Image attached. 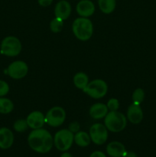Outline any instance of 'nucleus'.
Segmentation results:
<instances>
[{
	"label": "nucleus",
	"instance_id": "7ed1b4c3",
	"mask_svg": "<svg viewBox=\"0 0 156 157\" xmlns=\"http://www.w3.org/2000/svg\"><path fill=\"white\" fill-rule=\"evenodd\" d=\"M104 124L107 130L113 133L122 131L127 125V118L123 113L119 111L108 112L105 117Z\"/></svg>",
	"mask_w": 156,
	"mask_h": 157
},
{
	"label": "nucleus",
	"instance_id": "4be33fe9",
	"mask_svg": "<svg viewBox=\"0 0 156 157\" xmlns=\"http://www.w3.org/2000/svg\"><path fill=\"white\" fill-rule=\"evenodd\" d=\"M132 101L134 104H140L145 98V91L142 88H137L132 94Z\"/></svg>",
	"mask_w": 156,
	"mask_h": 157
},
{
	"label": "nucleus",
	"instance_id": "dca6fc26",
	"mask_svg": "<svg viewBox=\"0 0 156 157\" xmlns=\"http://www.w3.org/2000/svg\"><path fill=\"white\" fill-rule=\"evenodd\" d=\"M108 112V107L106 104L102 103H96L90 107L89 113L92 118L95 120H99L105 117Z\"/></svg>",
	"mask_w": 156,
	"mask_h": 157
},
{
	"label": "nucleus",
	"instance_id": "5701e85b",
	"mask_svg": "<svg viewBox=\"0 0 156 157\" xmlns=\"http://www.w3.org/2000/svg\"><path fill=\"white\" fill-rule=\"evenodd\" d=\"M13 128L16 132L22 133V132H24L28 128V123L26 121V120L19 119L14 123Z\"/></svg>",
	"mask_w": 156,
	"mask_h": 157
},
{
	"label": "nucleus",
	"instance_id": "412c9836",
	"mask_svg": "<svg viewBox=\"0 0 156 157\" xmlns=\"http://www.w3.org/2000/svg\"><path fill=\"white\" fill-rule=\"evenodd\" d=\"M63 27H64V20L57 17L52 19L50 23V29L54 33H58L61 32Z\"/></svg>",
	"mask_w": 156,
	"mask_h": 157
},
{
	"label": "nucleus",
	"instance_id": "c756f323",
	"mask_svg": "<svg viewBox=\"0 0 156 157\" xmlns=\"http://www.w3.org/2000/svg\"><path fill=\"white\" fill-rule=\"evenodd\" d=\"M60 157H73V156L71 155V153L65 151V152H63V153L61 155V156Z\"/></svg>",
	"mask_w": 156,
	"mask_h": 157
},
{
	"label": "nucleus",
	"instance_id": "cd10ccee",
	"mask_svg": "<svg viewBox=\"0 0 156 157\" xmlns=\"http://www.w3.org/2000/svg\"><path fill=\"white\" fill-rule=\"evenodd\" d=\"M89 157H106V154L101 151H94L90 154Z\"/></svg>",
	"mask_w": 156,
	"mask_h": 157
},
{
	"label": "nucleus",
	"instance_id": "9d476101",
	"mask_svg": "<svg viewBox=\"0 0 156 157\" xmlns=\"http://www.w3.org/2000/svg\"><path fill=\"white\" fill-rule=\"evenodd\" d=\"M127 119L133 124H138L142 122L143 119V112L140 104L132 103L127 110Z\"/></svg>",
	"mask_w": 156,
	"mask_h": 157
},
{
	"label": "nucleus",
	"instance_id": "aec40b11",
	"mask_svg": "<svg viewBox=\"0 0 156 157\" xmlns=\"http://www.w3.org/2000/svg\"><path fill=\"white\" fill-rule=\"evenodd\" d=\"M14 109V104L11 100L6 98H0V113L8 114Z\"/></svg>",
	"mask_w": 156,
	"mask_h": 157
},
{
	"label": "nucleus",
	"instance_id": "423d86ee",
	"mask_svg": "<svg viewBox=\"0 0 156 157\" xmlns=\"http://www.w3.org/2000/svg\"><path fill=\"white\" fill-rule=\"evenodd\" d=\"M108 85L102 79H95L88 83L87 87L83 90L84 93L94 99L102 98L106 94Z\"/></svg>",
	"mask_w": 156,
	"mask_h": 157
},
{
	"label": "nucleus",
	"instance_id": "20e7f679",
	"mask_svg": "<svg viewBox=\"0 0 156 157\" xmlns=\"http://www.w3.org/2000/svg\"><path fill=\"white\" fill-rule=\"evenodd\" d=\"M21 43L15 36H7L2 41L0 44V52L8 57L18 56L21 52Z\"/></svg>",
	"mask_w": 156,
	"mask_h": 157
},
{
	"label": "nucleus",
	"instance_id": "39448f33",
	"mask_svg": "<svg viewBox=\"0 0 156 157\" xmlns=\"http://www.w3.org/2000/svg\"><path fill=\"white\" fill-rule=\"evenodd\" d=\"M74 142V135L69 130L63 129L55 133L54 145L59 151L65 152L70 149Z\"/></svg>",
	"mask_w": 156,
	"mask_h": 157
},
{
	"label": "nucleus",
	"instance_id": "4468645a",
	"mask_svg": "<svg viewBox=\"0 0 156 157\" xmlns=\"http://www.w3.org/2000/svg\"><path fill=\"white\" fill-rule=\"evenodd\" d=\"M14 143V134L10 129L7 127L0 128V149L8 150Z\"/></svg>",
	"mask_w": 156,
	"mask_h": 157
},
{
	"label": "nucleus",
	"instance_id": "2eb2a0df",
	"mask_svg": "<svg viewBox=\"0 0 156 157\" xmlns=\"http://www.w3.org/2000/svg\"><path fill=\"white\" fill-rule=\"evenodd\" d=\"M125 152V146L119 141L110 142L106 147V153L110 157H123Z\"/></svg>",
	"mask_w": 156,
	"mask_h": 157
},
{
	"label": "nucleus",
	"instance_id": "f257e3e1",
	"mask_svg": "<svg viewBox=\"0 0 156 157\" xmlns=\"http://www.w3.org/2000/svg\"><path fill=\"white\" fill-rule=\"evenodd\" d=\"M28 143L30 148L36 153H47L53 147L54 138L47 130L39 128L29 133Z\"/></svg>",
	"mask_w": 156,
	"mask_h": 157
},
{
	"label": "nucleus",
	"instance_id": "ddd939ff",
	"mask_svg": "<svg viewBox=\"0 0 156 157\" xmlns=\"http://www.w3.org/2000/svg\"><path fill=\"white\" fill-rule=\"evenodd\" d=\"M71 14V6L66 0L58 2L54 8L55 17L62 20H66L70 17Z\"/></svg>",
	"mask_w": 156,
	"mask_h": 157
},
{
	"label": "nucleus",
	"instance_id": "393cba45",
	"mask_svg": "<svg viewBox=\"0 0 156 157\" xmlns=\"http://www.w3.org/2000/svg\"><path fill=\"white\" fill-rule=\"evenodd\" d=\"M9 91V86L7 82L0 80V98L5 97L8 94Z\"/></svg>",
	"mask_w": 156,
	"mask_h": 157
},
{
	"label": "nucleus",
	"instance_id": "b1692460",
	"mask_svg": "<svg viewBox=\"0 0 156 157\" xmlns=\"http://www.w3.org/2000/svg\"><path fill=\"white\" fill-rule=\"evenodd\" d=\"M106 106L110 111H116L119 107V102L116 98H111L108 101Z\"/></svg>",
	"mask_w": 156,
	"mask_h": 157
},
{
	"label": "nucleus",
	"instance_id": "c85d7f7f",
	"mask_svg": "<svg viewBox=\"0 0 156 157\" xmlns=\"http://www.w3.org/2000/svg\"><path fill=\"white\" fill-rule=\"evenodd\" d=\"M123 157H138L137 154L132 151H126Z\"/></svg>",
	"mask_w": 156,
	"mask_h": 157
},
{
	"label": "nucleus",
	"instance_id": "f03ea898",
	"mask_svg": "<svg viewBox=\"0 0 156 157\" xmlns=\"http://www.w3.org/2000/svg\"><path fill=\"white\" fill-rule=\"evenodd\" d=\"M72 31L77 39L83 41H87L93 35V23L88 18L80 17L73 21Z\"/></svg>",
	"mask_w": 156,
	"mask_h": 157
},
{
	"label": "nucleus",
	"instance_id": "0eeeda50",
	"mask_svg": "<svg viewBox=\"0 0 156 157\" xmlns=\"http://www.w3.org/2000/svg\"><path fill=\"white\" fill-rule=\"evenodd\" d=\"M66 119V112L61 107H54L45 115V123L53 127L62 125Z\"/></svg>",
	"mask_w": 156,
	"mask_h": 157
},
{
	"label": "nucleus",
	"instance_id": "a211bd4d",
	"mask_svg": "<svg viewBox=\"0 0 156 157\" xmlns=\"http://www.w3.org/2000/svg\"><path fill=\"white\" fill-rule=\"evenodd\" d=\"M89 83V78L84 72H78L73 77V84L78 89L84 90Z\"/></svg>",
	"mask_w": 156,
	"mask_h": 157
},
{
	"label": "nucleus",
	"instance_id": "1a4fd4ad",
	"mask_svg": "<svg viewBox=\"0 0 156 157\" xmlns=\"http://www.w3.org/2000/svg\"><path fill=\"white\" fill-rule=\"evenodd\" d=\"M28 72V67L23 61H15L9 64L7 68V73L9 77L15 80H19L24 78Z\"/></svg>",
	"mask_w": 156,
	"mask_h": 157
},
{
	"label": "nucleus",
	"instance_id": "6e6552de",
	"mask_svg": "<svg viewBox=\"0 0 156 157\" xmlns=\"http://www.w3.org/2000/svg\"><path fill=\"white\" fill-rule=\"evenodd\" d=\"M91 141L96 145H102L108 139V130L102 124H95L91 126L90 133Z\"/></svg>",
	"mask_w": 156,
	"mask_h": 157
},
{
	"label": "nucleus",
	"instance_id": "6ab92c4d",
	"mask_svg": "<svg viewBox=\"0 0 156 157\" xmlns=\"http://www.w3.org/2000/svg\"><path fill=\"white\" fill-rule=\"evenodd\" d=\"M99 9L105 14H110L115 10L116 6V0H99Z\"/></svg>",
	"mask_w": 156,
	"mask_h": 157
},
{
	"label": "nucleus",
	"instance_id": "f3484780",
	"mask_svg": "<svg viewBox=\"0 0 156 157\" xmlns=\"http://www.w3.org/2000/svg\"><path fill=\"white\" fill-rule=\"evenodd\" d=\"M74 142L79 147H87L90 144L91 139H90V134L87 132L79 131L75 133Z\"/></svg>",
	"mask_w": 156,
	"mask_h": 157
},
{
	"label": "nucleus",
	"instance_id": "9b49d317",
	"mask_svg": "<svg viewBox=\"0 0 156 157\" xmlns=\"http://www.w3.org/2000/svg\"><path fill=\"white\" fill-rule=\"evenodd\" d=\"M26 121H27L28 127L33 130L42 128L45 123V116H44V114L40 111H33L29 113L28 116L27 117Z\"/></svg>",
	"mask_w": 156,
	"mask_h": 157
},
{
	"label": "nucleus",
	"instance_id": "a878e982",
	"mask_svg": "<svg viewBox=\"0 0 156 157\" xmlns=\"http://www.w3.org/2000/svg\"><path fill=\"white\" fill-rule=\"evenodd\" d=\"M80 124L76 121H74V122L70 123V125H69L68 130H70V132H72L73 133H76L77 132L80 131Z\"/></svg>",
	"mask_w": 156,
	"mask_h": 157
},
{
	"label": "nucleus",
	"instance_id": "bb28decb",
	"mask_svg": "<svg viewBox=\"0 0 156 157\" xmlns=\"http://www.w3.org/2000/svg\"><path fill=\"white\" fill-rule=\"evenodd\" d=\"M53 0H38V4L43 7H47L51 5Z\"/></svg>",
	"mask_w": 156,
	"mask_h": 157
},
{
	"label": "nucleus",
	"instance_id": "f8f14e48",
	"mask_svg": "<svg viewBox=\"0 0 156 157\" xmlns=\"http://www.w3.org/2000/svg\"><path fill=\"white\" fill-rule=\"evenodd\" d=\"M76 12L81 17L88 18L95 12V6L90 0H81L76 5Z\"/></svg>",
	"mask_w": 156,
	"mask_h": 157
}]
</instances>
